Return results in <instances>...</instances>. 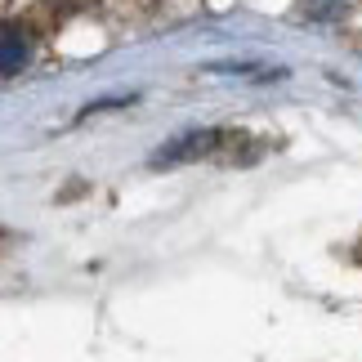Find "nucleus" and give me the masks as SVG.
<instances>
[{"instance_id":"f257e3e1","label":"nucleus","mask_w":362,"mask_h":362,"mask_svg":"<svg viewBox=\"0 0 362 362\" xmlns=\"http://www.w3.org/2000/svg\"><path fill=\"white\" fill-rule=\"evenodd\" d=\"M238 134H228V130H188V134H179L175 144H165L157 157H152V165L157 170H165V165H179V161H197V157H215L219 148H228Z\"/></svg>"},{"instance_id":"f03ea898","label":"nucleus","mask_w":362,"mask_h":362,"mask_svg":"<svg viewBox=\"0 0 362 362\" xmlns=\"http://www.w3.org/2000/svg\"><path fill=\"white\" fill-rule=\"evenodd\" d=\"M27 54H32V45H27V36L18 32V27H0V76L23 72Z\"/></svg>"}]
</instances>
